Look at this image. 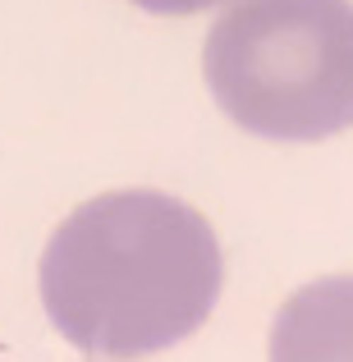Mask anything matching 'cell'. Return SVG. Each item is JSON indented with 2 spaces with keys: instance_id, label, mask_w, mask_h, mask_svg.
<instances>
[{
  "instance_id": "6da1fadb",
  "label": "cell",
  "mask_w": 353,
  "mask_h": 362,
  "mask_svg": "<svg viewBox=\"0 0 353 362\" xmlns=\"http://www.w3.org/2000/svg\"><path fill=\"white\" fill-rule=\"evenodd\" d=\"M37 280L46 317L74 349L151 358L212 317L225 262L216 230L188 202L124 188L64 216Z\"/></svg>"
},
{
  "instance_id": "7a4b0ae2",
  "label": "cell",
  "mask_w": 353,
  "mask_h": 362,
  "mask_svg": "<svg viewBox=\"0 0 353 362\" xmlns=\"http://www.w3.org/2000/svg\"><path fill=\"white\" fill-rule=\"evenodd\" d=\"M202 74L243 133L321 142L353 129V0H234Z\"/></svg>"
},
{
  "instance_id": "3957f363",
  "label": "cell",
  "mask_w": 353,
  "mask_h": 362,
  "mask_svg": "<svg viewBox=\"0 0 353 362\" xmlns=\"http://www.w3.org/2000/svg\"><path fill=\"white\" fill-rule=\"evenodd\" d=\"M266 354L271 362H353V275H326L289 293Z\"/></svg>"
},
{
  "instance_id": "277c9868",
  "label": "cell",
  "mask_w": 353,
  "mask_h": 362,
  "mask_svg": "<svg viewBox=\"0 0 353 362\" xmlns=\"http://www.w3.org/2000/svg\"><path fill=\"white\" fill-rule=\"evenodd\" d=\"M133 5L147 14H197V9H212L221 0H133Z\"/></svg>"
}]
</instances>
